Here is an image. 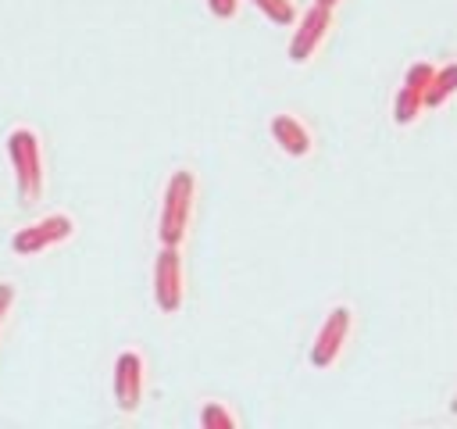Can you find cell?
Listing matches in <instances>:
<instances>
[{"label":"cell","instance_id":"9c48e42d","mask_svg":"<svg viewBox=\"0 0 457 429\" xmlns=\"http://www.w3.org/2000/svg\"><path fill=\"white\" fill-rule=\"evenodd\" d=\"M453 93H457V61L436 68V75H432V82L425 89V107H443Z\"/></svg>","mask_w":457,"mask_h":429},{"label":"cell","instance_id":"5bb4252c","mask_svg":"<svg viewBox=\"0 0 457 429\" xmlns=\"http://www.w3.org/2000/svg\"><path fill=\"white\" fill-rule=\"evenodd\" d=\"M207 11L214 18H221V21H228V18L239 14V0H207Z\"/></svg>","mask_w":457,"mask_h":429},{"label":"cell","instance_id":"277c9868","mask_svg":"<svg viewBox=\"0 0 457 429\" xmlns=\"http://www.w3.org/2000/svg\"><path fill=\"white\" fill-rule=\"evenodd\" d=\"M154 300L164 315H175L186 300V286H182V254L179 247H164L154 257Z\"/></svg>","mask_w":457,"mask_h":429},{"label":"cell","instance_id":"3957f363","mask_svg":"<svg viewBox=\"0 0 457 429\" xmlns=\"http://www.w3.org/2000/svg\"><path fill=\"white\" fill-rule=\"evenodd\" d=\"M71 232H75L71 214L54 211V214H43V218H36V222L21 225V229L11 236V250H14L18 257H32V254H43V250H50V247L64 243Z\"/></svg>","mask_w":457,"mask_h":429},{"label":"cell","instance_id":"9a60e30c","mask_svg":"<svg viewBox=\"0 0 457 429\" xmlns=\"http://www.w3.org/2000/svg\"><path fill=\"white\" fill-rule=\"evenodd\" d=\"M14 304V286H7V282H0V325H4V315H7V307Z\"/></svg>","mask_w":457,"mask_h":429},{"label":"cell","instance_id":"6da1fadb","mask_svg":"<svg viewBox=\"0 0 457 429\" xmlns=\"http://www.w3.org/2000/svg\"><path fill=\"white\" fill-rule=\"evenodd\" d=\"M193 197H196V179L189 168H175L164 182L161 193V218H157V240L164 247H179L189 232L193 218Z\"/></svg>","mask_w":457,"mask_h":429},{"label":"cell","instance_id":"2e32d148","mask_svg":"<svg viewBox=\"0 0 457 429\" xmlns=\"http://www.w3.org/2000/svg\"><path fill=\"white\" fill-rule=\"evenodd\" d=\"M314 4H321V7H336L339 0H314Z\"/></svg>","mask_w":457,"mask_h":429},{"label":"cell","instance_id":"8992f818","mask_svg":"<svg viewBox=\"0 0 457 429\" xmlns=\"http://www.w3.org/2000/svg\"><path fill=\"white\" fill-rule=\"evenodd\" d=\"M332 29V7H307L300 18H296V29H293V39H289V61L293 64H303L311 61V54L321 46V39L328 36Z\"/></svg>","mask_w":457,"mask_h":429},{"label":"cell","instance_id":"5b68a950","mask_svg":"<svg viewBox=\"0 0 457 429\" xmlns=\"http://www.w3.org/2000/svg\"><path fill=\"white\" fill-rule=\"evenodd\" d=\"M350 325H353V311H350L346 304H336V307L325 315V322H321V329H318V336H314V343H311V365H314V368H332V365L339 361L343 343H346V336H350Z\"/></svg>","mask_w":457,"mask_h":429},{"label":"cell","instance_id":"ba28073f","mask_svg":"<svg viewBox=\"0 0 457 429\" xmlns=\"http://www.w3.org/2000/svg\"><path fill=\"white\" fill-rule=\"evenodd\" d=\"M271 139L282 147V154H289V157H307L311 154V132H307V125L300 122V118H293V114H275L271 118Z\"/></svg>","mask_w":457,"mask_h":429},{"label":"cell","instance_id":"52a82bcc","mask_svg":"<svg viewBox=\"0 0 457 429\" xmlns=\"http://www.w3.org/2000/svg\"><path fill=\"white\" fill-rule=\"evenodd\" d=\"M143 400V358L139 350H121L114 361V404L129 415Z\"/></svg>","mask_w":457,"mask_h":429},{"label":"cell","instance_id":"7c38bea8","mask_svg":"<svg viewBox=\"0 0 457 429\" xmlns=\"http://www.w3.org/2000/svg\"><path fill=\"white\" fill-rule=\"evenodd\" d=\"M200 425H204V429H232V425H236V415H232L221 400H207V404L200 408Z\"/></svg>","mask_w":457,"mask_h":429},{"label":"cell","instance_id":"8fae6325","mask_svg":"<svg viewBox=\"0 0 457 429\" xmlns=\"http://www.w3.org/2000/svg\"><path fill=\"white\" fill-rule=\"evenodd\" d=\"M268 21H275V25H293L296 21V4L293 0H250Z\"/></svg>","mask_w":457,"mask_h":429},{"label":"cell","instance_id":"30bf717a","mask_svg":"<svg viewBox=\"0 0 457 429\" xmlns=\"http://www.w3.org/2000/svg\"><path fill=\"white\" fill-rule=\"evenodd\" d=\"M421 107H425V97H421V89H414V86H400V93H396V100H393V122L396 125H411L418 114H421Z\"/></svg>","mask_w":457,"mask_h":429},{"label":"cell","instance_id":"7a4b0ae2","mask_svg":"<svg viewBox=\"0 0 457 429\" xmlns=\"http://www.w3.org/2000/svg\"><path fill=\"white\" fill-rule=\"evenodd\" d=\"M4 147H7V157H11V168H14L18 193H21L29 204L39 200V193H43V179H46V172H43V147H39V136H36L29 125H18V129L7 132Z\"/></svg>","mask_w":457,"mask_h":429},{"label":"cell","instance_id":"e0dca14e","mask_svg":"<svg viewBox=\"0 0 457 429\" xmlns=\"http://www.w3.org/2000/svg\"><path fill=\"white\" fill-rule=\"evenodd\" d=\"M450 411H453V415H457V393H453V404H450Z\"/></svg>","mask_w":457,"mask_h":429},{"label":"cell","instance_id":"4fadbf2b","mask_svg":"<svg viewBox=\"0 0 457 429\" xmlns=\"http://www.w3.org/2000/svg\"><path fill=\"white\" fill-rule=\"evenodd\" d=\"M432 75H436V68H432L428 61H418V64H411V68H407L403 82H407V86H414V89H421V97H425V89H428Z\"/></svg>","mask_w":457,"mask_h":429}]
</instances>
